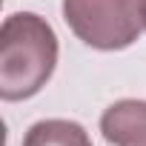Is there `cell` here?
I'll return each instance as SVG.
<instances>
[{
	"label": "cell",
	"mask_w": 146,
	"mask_h": 146,
	"mask_svg": "<svg viewBox=\"0 0 146 146\" xmlns=\"http://www.w3.org/2000/svg\"><path fill=\"white\" fill-rule=\"evenodd\" d=\"M57 63V37L52 26L20 12L0 29V95L3 100H26L37 95Z\"/></svg>",
	"instance_id": "obj_1"
},
{
	"label": "cell",
	"mask_w": 146,
	"mask_h": 146,
	"mask_svg": "<svg viewBox=\"0 0 146 146\" xmlns=\"http://www.w3.org/2000/svg\"><path fill=\"white\" fill-rule=\"evenodd\" d=\"M63 17L86 46L115 52L137 40L140 0H63Z\"/></svg>",
	"instance_id": "obj_2"
},
{
	"label": "cell",
	"mask_w": 146,
	"mask_h": 146,
	"mask_svg": "<svg viewBox=\"0 0 146 146\" xmlns=\"http://www.w3.org/2000/svg\"><path fill=\"white\" fill-rule=\"evenodd\" d=\"M100 132L112 146H146V100H120L100 117Z\"/></svg>",
	"instance_id": "obj_3"
},
{
	"label": "cell",
	"mask_w": 146,
	"mask_h": 146,
	"mask_svg": "<svg viewBox=\"0 0 146 146\" xmlns=\"http://www.w3.org/2000/svg\"><path fill=\"white\" fill-rule=\"evenodd\" d=\"M23 146H92V140L72 120H40L29 129Z\"/></svg>",
	"instance_id": "obj_4"
},
{
	"label": "cell",
	"mask_w": 146,
	"mask_h": 146,
	"mask_svg": "<svg viewBox=\"0 0 146 146\" xmlns=\"http://www.w3.org/2000/svg\"><path fill=\"white\" fill-rule=\"evenodd\" d=\"M140 17H143V26H146V0H140Z\"/></svg>",
	"instance_id": "obj_5"
}]
</instances>
